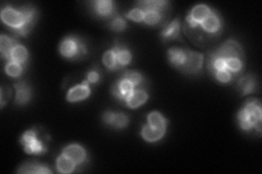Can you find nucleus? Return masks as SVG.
Wrapping results in <instances>:
<instances>
[{
    "mask_svg": "<svg viewBox=\"0 0 262 174\" xmlns=\"http://www.w3.org/2000/svg\"><path fill=\"white\" fill-rule=\"evenodd\" d=\"M37 10L30 6L16 9L6 6L2 10V20L16 36H27L34 28Z\"/></svg>",
    "mask_w": 262,
    "mask_h": 174,
    "instance_id": "obj_1",
    "label": "nucleus"
},
{
    "mask_svg": "<svg viewBox=\"0 0 262 174\" xmlns=\"http://www.w3.org/2000/svg\"><path fill=\"white\" fill-rule=\"evenodd\" d=\"M59 54L72 61L83 60L88 56V48L80 37L68 35L59 45Z\"/></svg>",
    "mask_w": 262,
    "mask_h": 174,
    "instance_id": "obj_2",
    "label": "nucleus"
},
{
    "mask_svg": "<svg viewBox=\"0 0 262 174\" xmlns=\"http://www.w3.org/2000/svg\"><path fill=\"white\" fill-rule=\"evenodd\" d=\"M38 132L34 128L25 131L20 138V143L23 146L24 151L28 154H36L40 156L47 152V147L43 140L38 138Z\"/></svg>",
    "mask_w": 262,
    "mask_h": 174,
    "instance_id": "obj_3",
    "label": "nucleus"
},
{
    "mask_svg": "<svg viewBox=\"0 0 262 174\" xmlns=\"http://www.w3.org/2000/svg\"><path fill=\"white\" fill-rule=\"evenodd\" d=\"M212 54L215 57L223 58V59H228V58H239L244 60L245 54L241 45L234 40H228L217 49L212 50Z\"/></svg>",
    "mask_w": 262,
    "mask_h": 174,
    "instance_id": "obj_4",
    "label": "nucleus"
},
{
    "mask_svg": "<svg viewBox=\"0 0 262 174\" xmlns=\"http://www.w3.org/2000/svg\"><path fill=\"white\" fill-rule=\"evenodd\" d=\"M213 9H211L207 5H197L190 10L186 17V22L190 29H196L199 27V24L207 19Z\"/></svg>",
    "mask_w": 262,
    "mask_h": 174,
    "instance_id": "obj_5",
    "label": "nucleus"
},
{
    "mask_svg": "<svg viewBox=\"0 0 262 174\" xmlns=\"http://www.w3.org/2000/svg\"><path fill=\"white\" fill-rule=\"evenodd\" d=\"M203 66V55L197 51H191L188 49L187 61L181 72L185 74H193L197 75L201 72Z\"/></svg>",
    "mask_w": 262,
    "mask_h": 174,
    "instance_id": "obj_6",
    "label": "nucleus"
},
{
    "mask_svg": "<svg viewBox=\"0 0 262 174\" xmlns=\"http://www.w3.org/2000/svg\"><path fill=\"white\" fill-rule=\"evenodd\" d=\"M199 29H201L208 34L219 35L223 29V21L221 17L217 15V12L213 10L211 12V15L199 24Z\"/></svg>",
    "mask_w": 262,
    "mask_h": 174,
    "instance_id": "obj_7",
    "label": "nucleus"
},
{
    "mask_svg": "<svg viewBox=\"0 0 262 174\" xmlns=\"http://www.w3.org/2000/svg\"><path fill=\"white\" fill-rule=\"evenodd\" d=\"M91 9L99 18L103 19H112L117 14L115 9V4L111 0H97V2L90 3Z\"/></svg>",
    "mask_w": 262,
    "mask_h": 174,
    "instance_id": "obj_8",
    "label": "nucleus"
},
{
    "mask_svg": "<svg viewBox=\"0 0 262 174\" xmlns=\"http://www.w3.org/2000/svg\"><path fill=\"white\" fill-rule=\"evenodd\" d=\"M91 95V84L86 80L83 81L79 85L71 87L67 93V101L78 102L90 97Z\"/></svg>",
    "mask_w": 262,
    "mask_h": 174,
    "instance_id": "obj_9",
    "label": "nucleus"
},
{
    "mask_svg": "<svg viewBox=\"0 0 262 174\" xmlns=\"http://www.w3.org/2000/svg\"><path fill=\"white\" fill-rule=\"evenodd\" d=\"M15 104L18 106L28 105L32 98V88L27 81L15 83Z\"/></svg>",
    "mask_w": 262,
    "mask_h": 174,
    "instance_id": "obj_10",
    "label": "nucleus"
},
{
    "mask_svg": "<svg viewBox=\"0 0 262 174\" xmlns=\"http://www.w3.org/2000/svg\"><path fill=\"white\" fill-rule=\"evenodd\" d=\"M61 153H63L65 156L71 159L73 162H75L76 165L85 163L88 160V154H86L85 149L78 144H71V145L66 146L62 149Z\"/></svg>",
    "mask_w": 262,
    "mask_h": 174,
    "instance_id": "obj_11",
    "label": "nucleus"
},
{
    "mask_svg": "<svg viewBox=\"0 0 262 174\" xmlns=\"http://www.w3.org/2000/svg\"><path fill=\"white\" fill-rule=\"evenodd\" d=\"M161 38L163 42L169 41H183L181 38V20L175 19L171 22L167 23L161 32Z\"/></svg>",
    "mask_w": 262,
    "mask_h": 174,
    "instance_id": "obj_12",
    "label": "nucleus"
},
{
    "mask_svg": "<svg viewBox=\"0 0 262 174\" xmlns=\"http://www.w3.org/2000/svg\"><path fill=\"white\" fill-rule=\"evenodd\" d=\"M187 56L188 49H183L178 47H171L167 53V58L170 66L180 71H182L185 64H186Z\"/></svg>",
    "mask_w": 262,
    "mask_h": 174,
    "instance_id": "obj_13",
    "label": "nucleus"
},
{
    "mask_svg": "<svg viewBox=\"0 0 262 174\" xmlns=\"http://www.w3.org/2000/svg\"><path fill=\"white\" fill-rule=\"evenodd\" d=\"M149 99V94L143 88H136L129 96H128L125 105L130 109H136L143 106Z\"/></svg>",
    "mask_w": 262,
    "mask_h": 174,
    "instance_id": "obj_14",
    "label": "nucleus"
},
{
    "mask_svg": "<svg viewBox=\"0 0 262 174\" xmlns=\"http://www.w3.org/2000/svg\"><path fill=\"white\" fill-rule=\"evenodd\" d=\"M237 86L239 92L242 96H246L249 94H253L257 92L258 88V82L255 76L252 74H246L245 76L240 77L237 83Z\"/></svg>",
    "mask_w": 262,
    "mask_h": 174,
    "instance_id": "obj_15",
    "label": "nucleus"
},
{
    "mask_svg": "<svg viewBox=\"0 0 262 174\" xmlns=\"http://www.w3.org/2000/svg\"><path fill=\"white\" fill-rule=\"evenodd\" d=\"M114 48L116 49V55H117V62H118V68L119 70H123L125 67H127L132 60V54L131 51L128 49L127 46L124 44H120L118 41L115 42Z\"/></svg>",
    "mask_w": 262,
    "mask_h": 174,
    "instance_id": "obj_16",
    "label": "nucleus"
},
{
    "mask_svg": "<svg viewBox=\"0 0 262 174\" xmlns=\"http://www.w3.org/2000/svg\"><path fill=\"white\" fill-rule=\"evenodd\" d=\"M143 23L150 25V27H154V25L165 27L167 24V17H166L165 14L156 10H146L144 11Z\"/></svg>",
    "mask_w": 262,
    "mask_h": 174,
    "instance_id": "obj_17",
    "label": "nucleus"
},
{
    "mask_svg": "<svg viewBox=\"0 0 262 174\" xmlns=\"http://www.w3.org/2000/svg\"><path fill=\"white\" fill-rule=\"evenodd\" d=\"M138 8L142 9L143 11L146 10H156L166 15V11L168 10L169 3L164 2V0H143V2L137 3Z\"/></svg>",
    "mask_w": 262,
    "mask_h": 174,
    "instance_id": "obj_18",
    "label": "nucleus"
},
{
    "mask_svg": "<svg viewBox=\"0 0 262 174\" xmlns=\"http://www.w3.org/2000/svg\"><path fill=\"white\" fill-rule=\"evenodd\" d=\"M165 134H166V130L152 127L148 123L142 126L141 136L145 141H149V143H155V141H158L159 139H162L164 137Z\"/></svg>",
    "mask_w": 262,
    "mask_h": 174,
    "instance_id": "obj_19",
    "label": "nucleus"
},
{
    "mask_svg": "<svg viewBox=\"0 0 262 174\" xmlns=\"http://www.w3.org/2000/svg\"><path fill=\"white\" fill-rule=\"evenodd\" d=\"M28 60H29V51H28L27 47H24L23 45L19 43L14 48H12L10 56H9V61H15L18 63H21L22 66L27 67Z\"/></svg>",
    "mask_w": 262,
    "mask_h": 174,
    "instance_id": "obj_20",
    "label": "nucleus"
},
{
    "mask_svg": "<svg viewBox=\"0 0 262 174\" xmlns=\"http://www.w3.org/2000/svg\"><path fill=\"white\" fill-rule=\"evenodd\" d=\"M18 173H27V174H50L52 170L46 164H42L38 162H27L21 165Z\"/></svg>",
    "mask_w": 262,
    "mask_h": 174,
    "instance_id": "obj_21",
    "label": "nucleus"
},
{
    "mask_svg": "<svg viewBox=\"0 0 262 174\" xmlns=\"http://www.w3.org/2000/svg\"><path fill=\"white\" fill-rule=\"evenodd\" d=\"M18 44L19 42L16 40V38L9 37L5 34L0 36V53H2L3 59H5L7 62L9 61V56L11 50Z\"/></svg>",
    "mask_w": 262,
    "mask_h": 174,
    "instance_id": "obj_22",
    "label": "nucleus"
},
{
    "mask_svg": "<svg viewBox=\"0 0 262 174\" xmlns=\"http://www.w3.org/2000/svg\"><path fill=\"white\" fill-rule=\"evenodd\" d=\"M76 167L75 162L68 158L65 154L61 153L60 156L57 158L56 160V169L59 173H63V174H70L74 172Z\"/></svg>",
    "mask_w": 262,
    "mask_h": 174,
    "instance_id": "obj_23",
    "label": "nucleus"
},
{
    "mask_svg": "<svg viewBox=\"0 0 262 174\" xmlns=\"http://www.w3.org/2000/svg\"><path fill=\"white\" fill-rule=\"evenodd\" d=\"M120 79H124L131 82L135 87H139V88H143L145 85V77L138 72V71H133V70H125L123 74H121Z\"/></svg>",
    "mask_w": 262,
    "mask_h": 174,
    "instance_id": "obj_24",
    "label": "nucleus"
},
{
    "mask_svg": "<svg viewBox=\"0 0 262 174\" xmlns=\"http://www.w3.org/2000/svg\"><path fill=\"white\" fill-rule=\"evenodd\" d=\"M103 63H104V66L110 71H118L119 70L118 62H117L116 49L114 48V46L104 53Z\"/></svg>",
    "mask_w": 262,
    "mask_h": 174,
    "instance_id": "obj_25",
    "label": "nucleus"
},
{
    "mask_svg": "<svg viewBox=\"0 0 262 174\" xmlns=\"http://www.w3.org/2000/svg\"><path fill=\"white\" fill-rule=\"evenodd\" d=\"M148 124L155 128H162V130H167V120L163 117L162 113L157 111H153L148 115Z\"/></svg>",
    "mask_w": 262,
    "mask_h": 174,
    "instance_id": "obj_26",
    "label": "nucleus"
},
{
    "mask_svg": "<svg viewBox=\"0 0 262 174\" xmlns=\"http://www.w3.org/2000/svg\"><path fill=\"white\" fill-rule=\"evenodd\" d=\"M107 27L108 29L114 32H123L128 28V23L126 21L125 17L120 16L119 14H116L111 19L110 22L107 23Z\"/></svg>",
    "mask_w": 262,
    "mask_h": 174,
    "instance_id": "obj_27",
    "label": "nucleus"
},
{
    "mask_svg": "<svg viewBox=\"0 0 262 174\" xmlns=\"http://www.w3.org/2000/svg\"><path fill=\"white\" fill-rule=\"evenodd\" d=\"M24 68L25 67L22 66L21 63H18V62H15V61H8L7 63H6L5 71L9 76L15 77V79H18V77H20L22 75Z\"/></svg>",
    "mask_w": 262,
    "mask_h": 174,
    "instance_id": "obj_28",
    "label": "nucleus"
},
{
    "mask_svg": "<svg viewBox=\"0 0 262 174\" xmlns=\"http://www.w3.org/2000/svg\"><path fill=\"white\" fill-rule=\"evenodd\" d=\"M244 60L239 58H228L226 59V69L231 72L234 76L239 75L244 68Z\"/></svg>",
    "mask_w": 262,
    "mask_h": 174,
    "instance_id": "obj_29",
    "label": "nucleus"
},
{
    "mask_svg": "<svg viewBox=\"0 0 262 174\" xmlns=\"http://www.w3.org/2000/svg\"><path fill=\"white\" fill-rule=\"evenodd\" d=\"M128 124H129V118H128L127 114L124 112H115L112 128L121 130V128H125Z\"/></svg>",
    "mask_w": 262,
    "mask_h": 174,
    "instance_id": "obj_30",
    "label": "nucleus"
},
{
    "mask_svg": "<svg viewBox=\"0 0 262 174\" xmlns=\"http://www.w3.org/2000/svg\"><path fill=\"white\" fill-rule=\"evenodd\" d=\"M117 84H118L121 93H123L124 96H125V99H127L128 96H129L136 89L135 85H133L131 82L124 80V79H119L117 81ZM125 102H126V100H125Z\"/></svg>",
    "mask_w": 262,
    "mask_h": 174,
    "instance_id": "obj_31",
    "label": "nucleus"
},
{
    "mask_svg": "<svg viewBox=\"0 0 262 174\" xmlns=\"http://www.w3.org/2000/svg\"><path fill=\"white\" fill-rule=\"evenodd\" d=\"M213 77L217 82L223 83V84L231 83L235 79V76L231 72H229L228 70H223V71H219V72H215Z\"/></svg>",
    "mask_w": 262,
    "mask_h": 174,
    "instance_id": "obj_32",
    "label": "nucleus"
},
{
    "mask_svg": "<svg viewBox=\"0 0 262 174\" xmlns=\"http://www.w3.org/2000/svg\"><path fill=\"white\" fill-rule=\"evenodd\" d=\"M124 17L127 18V19H129V20H131L133 22H143L144 11L137 7V8L131 9L130 11H128Z\"/></svg>",
    "mask_w": 262,
    "mask_h": 174,
    "instance_id": "obj_33",
    "label": "nucleus"
},
{
    "mask_svg": "<svg viewBox=\"0 0 262 174\" xmlns=\"http://www.w3.org/2000/svg\"><path fill=\"white\" fill-rule=\"evenodd\" d=\"M101 79H102V74H101V71H100L99 67L91 69L86 73V76H85V80L90 84H99L101 82Z\"/></svg>",
    "mask_w": 262,
    "mask_h": 174,
    "instance_id": "obj_34",
    "label": "nucleus"
},
{
    "mask_svg": "<svg viewBox=\"0 0 262 174\" xmlns=\"http://www.w3.org/2000/svg\"><path fill=\"white\" fill-rule=\"evenodd\" d=\"M111 93H112V95L114 96L115 98H116L119 102H121V104H125V96H124V94L121 93V91H120V88H119V86H118V84H117V81L115 82L113 85H112V87H111Z\"/></svg>",
    "mask_w": 262,
    "mask_h": 174,
    "instance_id": "obj_35",
    "label": "nucleus"
},
{
    "mask_svg": "<svg viewBox=\"0 0 262 174\" xmlns=\"http://www.w3.org/2000/svg\"><path fill=\"white\" fill-rule=\"evenodd\" d=\"M114 114H115V112L108 110V111H105V112L103 113V115H102V119H103V122H104V124H105L106 126H110V127L113 126Z\"/></svg>",
    "mask_w": 262,
    "mask_h": 174,
    "instance_id": "obj_36",
    "label": "nucleus"
},
{
    "mask_svg": "<svg viewBox=\"0 0 262 174\" xmlns=\"http://www.w3.org/2000/svg\"><path fill=\"white\" fill-rule=\"evenodd\" d=\"M0 98H2V108H4L6 106V102H7L10 99V95H11V91L7 87H3L2 92H0Z\"/></svg>",
    "mask_w": 262,
    "mask_h": 174,
    "instance_id": "obj_37",
    "label": "nucleus"
}]
</instances>
